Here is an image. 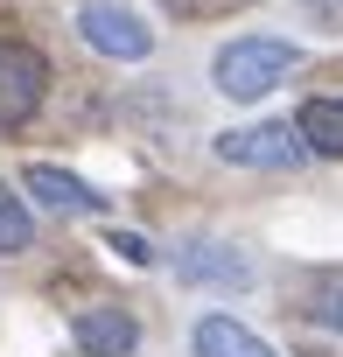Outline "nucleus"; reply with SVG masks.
Returning <instances> with one entry per match:
<instances>
[{"label":"nucleus","instance_id":"nucleus-5","mask_svg":"<svg viewBox=\"0 0 343 357\" xmlns=\"http://www.w3.org/2000/svg\"><path fill=\"white\" fill-rule=\"evenodd\" d=\"M176 280L211 287V294H245L259 273H252V259H245L238 245H224V238H190V245H176Z\"/></svg>","mask_w":343,"mask_h":357},{"label":"nucleus","instance_id":"nucleus-3","mask_svg":"<svg viewBox=\"0 0 343 357\" xmlns=\"http://www.w3.org/2000/svg\"><path fill=\"white\" fill-rule=\"evenodd\" d=\"M77 36L98 56H112V63H140L154 50V29L126 8V0H84V8H77Z\"/></svg>","mask_w":343,"mask_h":357},{"label":"nucleus","instance_id":"nucleus-7","mask_svg":"<svg viewBox=\"0 0 343 357\" xmlns=\"http://www.w3.org/2000/svg\"><path fill=\"white\" fill-rule=\"evenodd\" d=\"M70 336H77V350H91V357H133V350H140V322H133L126 308H84V315L70 322Z\"/></svg>","mask_w":343,"mask_h":357},{"label":"nucleus","instance_id":"nucleus-12","mask_svg":"<svg viewBox=\"0 0 343 357\" xmlns=\"http://www.w3.org/2000/svg\"><path fill=\"white\" fill-rule=\"evenodd\" d=\"M105 245H112V252H119V259H126V266H147V259H154V252H147V238H140V231H112V238H105Z\"/></svg>","mask_w":343,"mask_h":357},{"label":"nucleus","instance_id":"nucleus-2","mask_svg":"<svg viewBox=\"0 0 343 357\" xmlns=\"http://www.w3.org/2000/svg\"><path fill=\"white\" fill-rule=\"evenodd\" d=\"M43 91H49V63H43V50L22 43V36H0V133L29 126L36 105H43Z\"/></svg>","mask_w":343,"mask_h":357},{"label":"nucleus","instance_id":"nucleus-11","mask_svg":"<svg viewBox=\"0 0 343 357\" xmlns=\"http://www.w3.org/2000/svg\"><path fill=\"white\" fill-rule=\"evenodd\" d=\"M308 315H315L322 329H343V287H315V294H308Z\"/></svg>","mask_w":343,"mask_h":357},{"label":"nucleus","instance_id":"nucleus-6","mask_svg":"<svg viewBox=\"0 0 343 357\" xmlns=\"http://www.w3.org/2000/svg\"><path fill=\"white\" fill-rule=\"evenodd\" d=\"M22 190H29L43 211H56V218H98V211H105V197L84 183V175H70V168H56V161H29V168H22Z\"/></svg>","mask_w":343,"mask_h":357},{"label":"nucleus","instance_id":"nucleus-9","mask_svg":"<svg viewBox=\"0 0 343 357\" xmlns=\"http://www.w3.org/2000/svg\"><path fill=\"white\" fill-rule=\"evenodd\" d=\"M294 133H301V147H308V154L343 161V98H308V105L294 112Z\"/></svg>","mask_w":343,"mask_h":357},{"label":"nucleus","instance_id":"nucleus-10","mask_svg":"<svg viewBox=\"0 0 343 357\" xmlns=\"http://www.w3.org/2000/svg\"><path fill=\"white\" fill-rule=\"evenodd\" d=\"M29 245H36V211H29V197L0 183V252H29Z\"/></svg>","mask_w":343,"mask_h":357},{"label":"nucleus","instance_id":"nucleus-4","mask_svg":"<svg viewBox=\"0 0 343 357\" xmlns=\"http://www.w3.org/2000/svg\"><path fill=\"white\" fill-rule=\"evenodd\" d=\"M218 161H231V168H301L308 147H301V133L287 119H259V126H224Z\"/></svg>","mask_w":343,"mask_h":357},{"label":"nucleus","instance_id":"nucleus-8","mask_svg":"<svg viewBox=\"0 0 343 357\" xmlns=\"http://www.w3.org/2000/svg\"><path fill=\"white\" fill-rule=\"evenodd\" d=\"M190 350L197 357H280L259 329H245L238 315H204L197 329H190Z\"/></svg>","mask_w":343,"mask_h":357},{"label":"nucleus","instance_id":"nucleus-1","mask_svg":"<svg viewBox=\"0 0 343 357\" xmlns=\"http://www.w3.org/2000/svg\"><path fill=\"white\" fill-rule=\"evenodd\" d=\"M294 63H301V50H294L287 36H231V43L211 56V84H218L224 98L252 105V98H266Z\"/></svg>","mask_w":343,"mask_h":357}]
</instances>
